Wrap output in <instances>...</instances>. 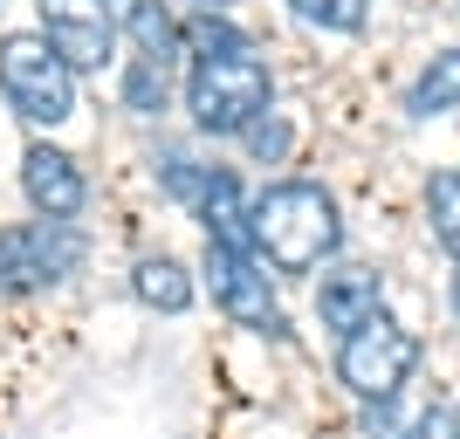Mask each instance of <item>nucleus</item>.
<instances>
[{"label": "nucleus", "mask_w": 460, "mask_h": 439, "mask_svg": "<svg viewBox=\"0 0 460 439\" xmlns=\"http://www.w3.org/2000/svg\"><path fill=\"white\" fill-rule=\"evenodd\" d=\"M344 241V220H337V199H330L316 179H275V186L254 192V254L275 275H309L323 268Z\"/></svg>", "instance_id": "nucleus-1"}, {"label": "nucleus", "mask_w": 460, "mask_h": 439, "mask_svg": "<svg viewBox=\"0 0 460 439\" xmlns=\"http://www.w3.org/2000/svg\"><path fill=\"white\" fill-rule=\"evenodd\" d=\"M269 62L261 56H199L186 76V110L207 137H248L269 117Z\"/></svg>", "instance_id": "nucleus-2"}, {"label": "nucleus", "mask_w": 460, "mask_h": 439, "mask_svg": "<svg viewBox=\"0 0 460 439\" xmlns=\"http://www.w3.org/2000/svg\"><path fill=\"white\" fill-rule=\"evenodd\" d=\"M0 96L14 103V117L28 124H69L76 117V69L49 48V35H7L0 41Z\"/></svg>", "instance_id": "nucleus-3"}, {"label": "nucleus", "mask_w": 460, "mask_h": 439, "mask_svg": "<svg viewBox=\"0 0 460 439\" xmlns=\"http://www.w3.org/2000/svg\"><path fill=\"white\" fill-rule=\"evenodd\" d=\"M412 364H420V337H412L399 316H385V309L337 344V378H344L365 405H392L399 384L412 378Z\"/></svg>", "instance_id": "nucleus-4"}, {"label": "nucleus", "mask_w": 460, "mask_h": 439, "mask_svg": "<svg viewBox=\"0 0 460 439\" xmlns=\"http://www.w3.org/2000/svg\"><path fill=\"white\" fill-rule=\"evenodd\" d=\"M90 254L76 220H21L0 233V295H35V288L69 282Z\"/></svg>", "instance_id": "nucleus-5"}, {"label": "nucleus", "mask_w": 460, "mask_h": 439, "mask_svg": "<svg viewBox=\"0 0 460 439\" xmlns=\"http://www.w3.org/2000/svg\"><path fill=\"white\" fill-rule=\"evenodd\" d=\"M207 288H213V303H220L227 323L254 329V337H282V329H288V316H282V303H275V282H269V268H261V254H241V248L207 241Z\"/></svg>", "instance_id": "nucleus-6"}, {"label": "nucleus", "mask_w": 460, "mask_h": 439, "mask_svg": "<svg viewBox=\"0 0 460 439\" xmlns=\"http://www.w3.org/2000/svg\"><path fill=\"white\" fill-rule=\"evenodd\" d=\"M41 7V35H49V48H56L69 69H103L117 48V28L111 14H103V0H35Z\"/></svg>", "instance_id": "nucleus-7"}, {"label": "nucleus", "mask_w": 460, "mask_h": 439, "mask_svg": "<svg viewBox=\"0 0 460 439\" xmlns=\"http://www.w3.org/2000/svg\"><path fill=\"white\" fill-rule=\"evenodd\" d=\"M21 192H28V206H35L41 220H76L83 199H90L76 158L56 152V145H28V152H21Z\"/></svg>", "instance_id": "nucleus-8"}, {"label": "nucleus", "mask_w": 460, "mask_h": 439, "mask_svg": "<svg viewBox=\"0 0 460 439\" xmlns=\"http://www.w3.org/2000/svg\"><path fill=\"white\" fill-rule=\"evenodd\" d=\"M385 309V282H378V268H330L323 288H316V323L337 329V344H344L350 329H365L371 316Z\"/></svg>", "instance_id": "nucleus-9"}, {"label": "nucleus", "mask_w": 460, "mask_h": 439, "mask_svg": "<svg viewBox=\"0 0 460 439\" xmlns=\"http://www.w3.org/2000/svg\"><path fill=\"white\" fill-rule=\"evenodd\" d=\"M192 213H199L207 241L254 254V199L241 192V179H234L227 165H207V179H199V199H192Z\"/></svg>", "instance_id": "nucleus-10"}, {"label": "nucleus", "mask_w": 460, "mask_h": 439, "mask_svg": "<svg viewBox=\"0 0 460 439\" xmlns=\"http://www.w3.org/2000/svg\"><path fill=\"white\" fill-rule=\"evenodd\" d=\"M447 110H460V48H440L405 90V117H447Z\"/></svg>", "instance_id": "nucleus-11"}, {"label": "nucleus", "mask_w": 460, "mask_h": 439, "mask_svg": "<svg viewBox=\"0 0 460 439\" xmlns=\"http://www.w3.org/2000/svg\"><path fill=\"white\" fill-rule=\"evenodd\" d=\"M131 288L145 309H165V316H179V309H192V275L172 261V254H145V261L131 268Z\"/></svg>", "instance_id": "nucleus-12"}, {"label": "nucleus", "mask_w": 460, "mask_h": 439, "mask_svg": "<svg viewBox=\"0 0 460 439\" xmlns=\"http://www.w3.org/2000/svg\"><path fill=\"white\" fill-rule=\"evenodd\" d=\"M124 28H131L137 56H158V62H172L179 48H186V28L172 21V7H165V0H131Z\"/></svg>", "instance_id": "nucleus-13"}, {"label": "nucleus", "mask_w": 460, "mask_h": 439, "mask_svg": "<svg viewBox=\"0 0 460 439\" xmlns=\"http://www.w3.org/2000/svg\"><path fill=\"white\" fill-rule=\"evenodd\" d=\"M165 96H172V62L137 56L131 69H124V110H137V117H158V110H165Z\"/></svg>", "instance_id": "nucleus-14"}, {"label": "nucleus", "mask_w": 460, "mask_h": 439, "mask_svg": "<svg viewBox=\"0 0 460 439\" xmlns=\"http://www.w3.org/2000/svg\"><path fill=\"white\" fill-rule=\"evenodd\" d=\"M426 227L440 248L460 254V172H433L426 179Z\"/></svg>", "instance_id": "nucleus-15"}, {"label": "nucleus", "mask_w": 460, "mask_h": 439, "mask_svg": "<svg viewBox=\"0 0 460 439\" xmlns=\"http://www.w3.org/2000/svg\"><path fill=\"white\" fill-rule=\"evenodd\" d=\"M186 48L192 56H254L248 28H234L227 14H192L186 21Z\"/></svg>", "instance_id": "nucleus-16"}, {"label": "nucleus", "mask_w": 460, "mask_h": 439, "mask_svg": "<svg viewBox=\"0 0 460 439\" xmlns=\"http://www.w3.org/2000/svg\"><path fill=\"white\" fill-rule=\"evenodd\" d=\"M288 14L309 21V28H330V35H358L365 28V0H288Z\"/></svg>", "instance_id": "nucleus-17"}, {"label": "nucleus", "mask_w": 460, "mask_h": 439, "mask_svg": "<svg viewBox=\"0 0 460 439\" xmlns=\"http://www.w3.org/2000/svg\"><path fill=\"white\" fill-rule=\"evenodd\" d=\"M248 152L254 158H282L288 152V124H282V117H261V124L248 131Z\"/></svg>", "instance_id": "nucleus-18"}, {"label": "nucleus", "mask_w": 460, "mask_h": 439, "mask_svg": "<svg viewBox=\"0 0 460 439\" xmlns=\"http://www.w3.org/2000/svg\"><path fill=\"white\" fill-rule=\"evenodd\" d=\"M405 439H460V412H447V405H433L426 419H412V433Z\"/></svg>", "instance_id": "nucleus-19"}, {"label": "nucleus", "mask_w": 460, "mask_h": 439, "mask_svg": "<svg viewBox=\"0 0 460 439\" xmlns=\"http://www.w3.org/2000/svg\"><path fill=\"white\" fill-rule=\"evenodd\" d=\"M192 7H199V14H220V7H227V0H192Z\"/></svg>", "instance_id": "nucleus-20"}, {"label": "nucleus", "mask_w": 460, "mask_h": 439, "mask_svg": "<svg viewBox=\"0 0 460 439\" xmlns=\"http://www.w3.org/2000/svg\"><path fill=\"white\" fill-rule=\"evenodd\" d=\"M454 309H460V254H454Z\"/></svg>", "instance_id": "nucleus-21"}]
</instances>
